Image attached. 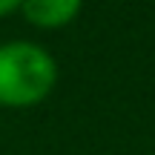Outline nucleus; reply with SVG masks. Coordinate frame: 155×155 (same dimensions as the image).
Returning a JSON list of instances; mask_svg holds the SVG:
<instances>
[{
	"mask_svg": "<svg viewBox=\"0 0 155 155\" xmlns=\"http://www.w3.org/2000/svg\"><path fill=\"white\" fill-rule=\"evenodd\" d=\"M58 83V61L32 40L0 43V106L29 109L43 104Z\"/></svg>",
	"mask_w": 155,
	"mask_h": 155,
	"instance_id": "1",
	"label": "nucleus"
},
{
	"mask_svg": "<svg viewBox=\"0 0 155 155\" xmlns=\"http://www.w3.org/2000/svg\"><path fill=\"white\" fill-rule=\"evenodd\" d=\"M17 9H20V0H0V17L12 15V12H17Z\"/></svg>",
	"mask_w": 155,
	"mask_h": 155,
	"instance_id": "3",
	"label": "nucleus"
},
{
	"mask_svg": "<svg viewBox=\"0 0 155 155\" xmlns=\"http://www.w3.org/2000/svg\"><path fill=\"white\" fill-rule=\"evenodd\" d=\"M83 0H20V12L32 26L55 32L78 17Z\"/></svg>",
	"mask_w": 155,
	"mask_h": 155,
	"instance_id": "2",
	"label": "nucleus"
}]
</instances>
